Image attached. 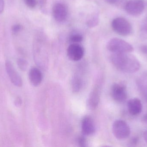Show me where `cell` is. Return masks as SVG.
Returning <instances> with one entry per match:
<instances>
[{
    "instance_id": "27",
    "label": "cell",
    "mask_w": 147,
    "mask_h": 147,
    "mask_svg": "<svg viewBox=\"0 0 147 147\" xmlns=\"http://www.w3.org/2000/svg\"><path fill=\"white\" fill-rule=\"evenodd\" d=\"M142 121H143L144 123H146L147 125V114L144 116L143 118H142Z\"/></svg>"
},
{
    "instance_id": "20",
    "label": "cell",
    "mask_w": 147,
    "mask_h": 147,
    "mask_svg": "<svg viewBox=\"0 0 147 147\" xmlns=\"http://www.w3.org/2000/svg\"><path fill=\"white\" fill-rule=\"evenodd\" d=\"M78 143L80 146L85 147L86 146V141L84 137H80L78 140Z\"/></svg>"
},
{
    "instance_id": "12",
    "label": "cell",
    "mask_w": 147,
    "mask_h": 147,
    "mask_svg": "<svg viewBox=\"0 0 147 147\" xmlns=\"http://www.w3.org/2000/svg\"><path fill=\"white\" fill-rule=\"evenodd\" d=\"M127 109L130 114L134 116L139 115L142 110L141 101L138 98L130 99L128 102Z\"/></svg>"
},
{
    "instance_id": "18",
    "label": "cell",
    "mask_w": 147,
    "mask_h": 147,
    "mask_svg": "<svg viewBox=\"0 0 147 147\" xmlns=\"http://www.w3.org/2000/svg\"><path fill=\"white\" fill-rule=\"evenodd\" d=\"M98 23V18L97 16H95L92 19L89 20L87 22V26L90 27H93Z\"/></svg>"
},
{
    "instance_id": "26",
    "label": "cell",
    "mask_w": 147,
    "mask_h": 147,
    "mask_svg": "<svg viewBox=\"0 0 147 147\" xmlns=\"http://www.w3.org/2000/svg\"><path fill=\"white\" fill-rule=\"evenodd\" d=\"M104 1L108 3L113 4V3H115L117 1V0H104Z\"/></svg>"
},
{
    "instance_id": "15",
    "label": "cell",
    "mask_w": 147,
    "mask_h": 147,
    "mask_svg": "<svg viewBox=\"0 0 147 147\" xmlns=\"http://www.w3.org/2000/svg\"><path fill=\"white\" fill-rule=\"evenodd\" d=\"M83 37L79 34H74L70 36L69 41L71 43H79L83 41Z\"/></svg>"
},
{
    "instance_id": "22",
    "label": "cell",
    "mask_w": 147,
    "mask_h": 147,
    "mask_svg": "<svg viewBox=\"0 0 147 147\" xmlns=\"http://www.w3.org/2000/svg\"><path fill=\"white\" fill-rule=\"evenodd\" d=\"M22 104V100L21 98L18 97L16 98L14 101V104L15 106L17 107H20Z\"/></svg>"
},
{
    "instance_id": "16",
    "label": "cell",
    "mask_w": 147,
    "mask_h": 147,
    "mask_svg": "<svg viewBox=\"0 0 147 147\" xmlns=\"http://www.w3.org/2000/svg\"><path fill=\"white\" fill-rule=\"evenodd\" d=\"M18 67L21 70L25 71L27 69L28 63L26 60L23 59H19L17 60Z\"/></svg>"
},
{
    "instance_id": "17",
    "label": "cell",
    "mask_w": 147,
    "mask_h": 147,
    "mask_svg": "<svg viewBox=\"0 0 147 147\" xmlns=\"http://www.w3.org/2000/svg\"><path fill=\"white\" fill-rule=\"evenodd\" d=\"M141 34L143 38H147V16L142 26Z\"/></svg>"
},
{
    "instance_id": "11",
    "label": "cell",
    "mask_w": 147,
    "mask_h": 147,
    "mask_svg": "<svg viewBox=\"0 0 147 147\" xmlns=\"http://www.w3.org/2000/svg\"><path fill=\"white\" fill-rule=\"evenodd\" d=\"M100 90L98 86H95L92 90L87 98V106L90 110L96 109L100 101Z\"/></svg>"
},
{
    "instance_id": "19",
    "label": "cell",
    "mask_w": 147,
    "mask_h": 147,
    "mask_svg": "<svg viewBox=\"0 0 147 147\" xmlns=\"http://www.w3.org/2000/svg\"><path fill=\"white\" fill-rule=\"evenodd\" d=\"M26 5L31 8H33L37 4V0H24Z\"/></svg>"
},
{
    "instance_id": "6",
    "label": "cell",
    "mask_w": 147,
    "mask_h": 147,
    "mask_svg": "<svg viewBox=\"0 0 147 147\" xmlns=\"http://www.w3.org/2000/svg\"><path fill=\"white\" fill-rule=\"evenodd\" d=\"M111 96L115 101L118 102H125L127 98V87L124 84L115 83L111 87Z\"/></svg>"
},
{
    "instance_id": "1",
    "label": "cell",
    "mask_w": 147,
    "mask_h": 147,
    "mask_svg": "<svg viewBox=\"0 0 147 147\" xmlns=\"http://www.w3.org/2000/svg\"><path fill=\"white\" fill-rule=\"evenodd\" d=\"M113 65L121 71L126 73L136 72L140 68L139 60L132 54L123 53H112L111 57Z\"/></svg>"
},
{
    "instance_id": "3",
    "label": "cell",
    "mask_w": 147,
    "mask_h": 147,
    "mask_svg": "<svg viewBox=\"0 0 147 147\" xmlns=\"http://www.w3.org/2000/svg\"><path fill=\"white\" fill-rule=\"evenodd\" d=\"M112 29L117 33L122 36L130 35L133 32V27L129 22L123 17H117L112 21Z\"/></svg>"
},
{
    "instance_id": "25",
    "label": "cell",
    "mask_w": 147,
    "mask_h": 147,
    "mask_svg": "<svg viewBox=\"0 0 147 147\" xmlns=\"http://www.w3.org/2000/svg\"><path fill=\"white\" fill-rule=\"evenodd\" d=\"M138 139L136 138H133L130 141V144L133 145V146L136 145L138 143Z\"/></svg>"
},
{
    "instance_id": "29",
    "label": "cell",
    "mask_w": 147,
    "mask_h": 147,
    "mask_svg": "<svg viewBox=\"0 0 147 147\" xmlns=\"http://www.w3.org/2000/svg\"><path fill=\"white\" fill-rule=\"evenodd\" d=\"M146 98H147V94H146Z\"/></svg>"
},
{
    "instance_id": "23",
    "label": "cell",
    "mask_w": 147,
    "mask_h": 147,
    "mask_svg": "<svg viewBox=\"0 0 147 147\" xmlns=\"http://www.w3.org/2000/svg\"><path fill=\"white\" fill-rule=\"evenodd\" d=\"M141 51L145 54V55L147 56V45H143L140 47Z\"/></svg>"
},
{
    "instance_id": "10",
    "label": "cell",
    "mask_w": 147,
    "mask_h": 147,
    "mask_svg": "<svg viewBox=\"0 0 147 147\" xmlns=\"http://www.w3.org/2000/svg\"><path fill=\"white\" fill-rule=\"evenodd\" d=\"M81 130L85 135L93 134L96 131V126L93 119L89 116L85 117L82 119L81 123Z\"/></svg>"
},
{
    "instance_id": "14",
    "label": "cell",
    "mask_w": 147,
    "mask_h": 147,
    "mask_svg": "<svg viewBox=\"0 0 147 147\" xmlns=\"http://www.w3.org/2000/svg\"><path fill=\"white\" fill-rule=\"evenodd\" d=\"M83 85V81L82 78L78 76H75L72 79L71 87L73 92H77L80 91Z\"/></svg>"
},
{
    "instance_id": "4",
    "label": "cell",
    "mask_w": 147,
    "mask_h": 147,
    "mask_svg": "<svg viewBox=\"0 0 147 147\" xmlns=\"http://www.w3.org/2000/svg\"><path fill=\"white\" fill-rule=\"evenodd\" d=\"M112 132L118 140L126 139L130 134V128L128 124L123 120H116L112 125Z\"/></svg>"
},
{
    "instance_id": "8",
    "label": "cell",
    "mask_w": 147,
    "mask_h": 147,
    "mask_svg": "<svg viewBox=\"0 0 147 147\" xmlns=\"http://www.w3.org/2000/svg\"><path fill=\"white\" fill-rule=\"evenodd\" d=\"M5 67L10 81L13 84L17 87H21L22 85V80L21 77L16 71L12 63L9 60H6Z\"/></svg>"
},
{
    "instance_id": "13",
    "label": "cell",
    "mask_w": 147,
    "mask_h": 147,
    "mask_svg": "<svg viewBox=\"0 0 147 147\" xmlns=\"http://www.w3.org/2000/svg\"><path fill=\"white\" fill-rule=\"evenodd\" d=\"M29 79L32 85L35 87L39 86L43 79V75L40 70L37 67H33L29 72Z\"/></svg>"
},
{
    "instance_id": "21",
    "label": "cell",
    "mask_w": 147,
    "mask_h": 147,
    "mask_svg": "<svg viewBox=\"0 0 147 147\" xmlns=\"http://www.w3.org/2000/svg\"><path fill=\"white\" fill-rule=\"evenodd\" d=\"M22 28L21 25L17 24V25H14L12 27V30L13 33H16L19 32Z\"/></svg>"
},
{
    "instance_id": "28",
    "label": "cell",
    "mask_w": 147,
    "mask_h": 147,
    "mask_svg": "<svg viewBox=\"0 0 147 147\" xmlns=\"http://www.w3.org/2000/svg\"><path fill=\"white\" fill-rule=\"evenodd\" d=\"M144 139H145V141L147 143V131H146L144 133Z\"/></svg>"
},
{
    "instance_id": "9",
    "label": "cell",
    "mask_w": 147,
    "mask_h": 147,
    "mask_svg": "<svg viewBox=\"0 0 147 147\" xmlns=\"http://www.w3.org/2000/svg\"><path fill=\"white\" fill-rule=\"evenodd\" d=\"M53 14L56 21L63 22L65 20L68 14V10L65 4L57 3L53 8Z\"/></svg>"
},
{
    "instance_id": "2",
    "label": "cell",
    "mask_w": 147,
    "mask_h": 147,
    "mask_svg": "<svg viewBox=\"0 0 147 147\" xmlns=\"http://www.w3.org/2000/svg\"><path fill=\"white\" fill-rule=\"evenodd\" d=\"M107 48L112 53H130L134 51V47L132 45L124 40L117 38L110 40L107 43Z\"/></svg>"
},
{
    "instance_id": "7",
    "label": "cell",
    "mask_w": 147,
    "mask_h": 147,
    "mask_svg": "<svg viewBox=\"0 0 147 147\" xmlns=\"http://www.w3.org/2000/svg\"><path fill=\"white\" fill-rule=\"evenodd\" d=\"M67 54L71 60L78 61L84 56V48L78 43H71L67 48Z\"/></svg>"
},
{
    "instance_id": "24",
    "label": "cell",
    "mask_w": 147,
    "mask_h": 147,
    "mask_svg": "<svg viewBox=\"0 0 147 147\" xmlns=\"http://www.w3.org/2000/svg\"><path fill=\"white\" fill-rule=\"evenodd\" d=\"M4 3L3 0H0V14L2 13L4 9Z\"/></svg>"
},
{
    "instance_id": "5",
    "label": "cell",
    "mask_w": 147,
    "mask_h": 147,
    "mask_svg": "<svg viewBox=\"0 0 147 147\" xmlns=\"http://www.w3.org/2000/svg\"><path fill=\"white\" fill-rule=\"evenodd\" d=\"M124 7L128 14L133 16H138L145 9V2L144 0H129L125 3Z\"/></svg>"
}]
</instances>
